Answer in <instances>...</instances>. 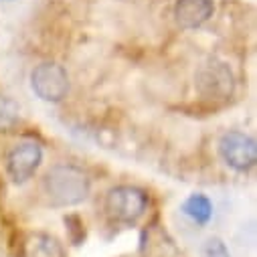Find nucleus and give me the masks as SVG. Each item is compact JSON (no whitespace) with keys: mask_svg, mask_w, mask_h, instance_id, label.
Returning <instances> with one entry per match:
<instances>
[{"mask_svg":"<svg viewBox=\"0 0 257 257\" xmlns=\"http://www.w3.org/2000/svg\"><path fill=\"white\" fill-rule=\"evenodd\" d=\"M41 195L53 209L77 207L91 195V176L79 164L57 162L41 178Z\"/></svg>","mask_w":257,"mask_h":257,"instance_id":"obj_1","label":"nucleus"},{"mask_svg":"<svg viewBox=\"0 0 257 257\" xmlns=\"http://www.w3.org/2000/svg\"><path fill=\"white\" fill-rule=\"evenodd\" d=\"M148 192L134 184H115L105 190L101 211L111 225H136L148 211Z\"/></svg>","mask_w":257,"mask_h":257,"instance_id":"obj_2","label":"nucleus"},{"mask_svg":"<svg viewBox=\"0 0 257 257\" xmlns=\"http://www.w3.org/2000/svg\"><path fill=\"white\" fill-rule=\"evenodd\" d=\"M219 158L227 168L239 174H247L257 164V142L251 134L241 130H227L217 142Z\"/></svg>","mask_w":257,"mask_h":257,"instance_id":"obj_3","label":"nucleus"},{"mask_svg":"<svg viewBox=\"0 0 257 257\" xmlns=\"http://www.w3.org/2000/svg\"><path fill=\"white\" fill-rule=\"evenodd\" d=\"M195 87L207 101H227L235 93V77L225 61L209 59L197 69Z\"/></svg>","mask_w":257,"mask_h":257,"instance_id":"obj_4","label":"nucleus"},{"mask_svg":"<svg viewBox=\"0 0 257 257\" xmlns=\"http://www.w3.org/2000/svg\"><path fill=\"white\" fill-rule=\"evenodd\" d=\"M31 89L41 101L61 103L71 89L69 73L57 61H43L31 71Z\"/></svg>","mask_w":257,"mask_h":257,"instance_id":"obj_5","label":"nucleus"},{"mask_svg":"<svg viewBox=\"0 0 257 257\" xmlns=\"http://www.w3.org/2000/svg\"><path fill=\"white\" fill-rule=\"evenodd\" d=\"M41 164H43V146L33 138H23L15 142L5 156L7 174L11 182L19 186L33 180Z\"/></svg>","mask_w":257,"mask_h":257,"instance_id":"obj_6","label":"nucleus"},{"mask_svg":"<svg viewBox=\"0 0 257 257\" xmlns=\"http://www.w3.org/2000/svg\"><path fill=\"white\" fill-rule=\"evenodd\" d=\"M172 13L180 29L195 31L213 19L215 3L213 0H176Z\"/></svg>","mask_w":257,"mask_h":257,"instance_id":"obj_7","label":"nucleus"},{"mask_svg":"<svg viewBox=\"0 0 257 257\" xmlns=\"http://www.w3.org/2000/svg\"><path fill=\"white\" fill-rule=\"evenodd\" d=\"M140 257H182L164 225L152 223L140 235Z\"/></svg>","mask_w":257,"mask_h":257,"instance_id":"obj_8","label":"nucleus"},{"mask_svg":"<svg viewBox=\"0 0 257 257\" xmlns=\"http://www.w3.org/2000/svg\"><path fill=\"white\" fill-rule=\"evenodd\" d=\"M21 257H65V247L51 233L33 231L21 243Z\"/></svg>","mask_w":257,"mask_h":257,"instance_id":"obj_9","label":"nucleus"},{"mask_svg":"<svg viewBox=\"0 0 257 257\" xmlns=\"http://www.w3.org/2000/svg\"><path fill=\"white\" fill-rule=\"evenodd\" d=\"M180 211L184 213V217H188L195 225L205 227L213 219L215 207H213V201L207 195H203V192H192V195H188L182 201Z\"/></svg>","mask_w":257,"mask_h":257,"instance_id":"obj_10","label":"nucleus"},{"mask_svg":"<svg viewBox=\"0 0 257 257\" xmlns=\"http://www.w3.org/2000/svg\"><path fill=\"white\" fill-rule=\"evenodd\" d=\"M21 123V105L9 97L0 93V134L13 132Z\"/></svg>","mask_w":257,"mask_h":257,"instance_id":"obj_11","label":"nucleus"},{"mask_svg":"<svg viewBox=\"0 0 257 257\" xmlns=\"http://www.w3.org/2000/svg\"><path fill=\"white\" fill-rule=\"evenodd\" d=\"M201 257H231V251L223 239L209 237L201 247Z\"/></svg>","mask_w":257,"mask_h":257,"instance_id":"obj_12","label":"nucleus"}]
</instances>
